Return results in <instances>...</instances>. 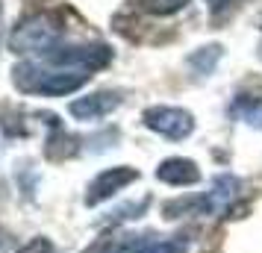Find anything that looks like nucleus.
I'll use <instances>...</instances> for the list:
<instances>
[{
    "label": "nucleus",
    "instance_id": "obj_4",
    "mask_svg": "<svg viewBox=\"0 0 262 253\" xmlns=\"http://www.w3.org/2000/svg\"><path fill=\"white\" fill-rule=\"evenodd\" d=\"M142 121L147 130L165 135V139H174V142L186 139L194 130V118L186 109H177V106H150L142 115Z\"/></svg>",
    "mask_w": 262,
    "mask_h": 253
},
{
    "label": "nucleus",
    "instance_id": "obj_5",
    "mask_svg": "<svg viewBox=\"0 0 262 253\" xmlns=\"http://www.w3.org/2000/svg\"><path fill=\"white\" fill-rule=\"evenodd\" d=\"M133 180H139V171L127 168V165H121V168H109V171H103V174H97L95 182L89 186L85 203H89V206L103 203L106 197H112L115 192H121V189H124V186H130Z\"/></svg>",
    "mask_w": 262,
    "mask_h": 253
},
{
    "label": "nucleus",
    "instance_id": "obj_11",
    "mask_svg": "<svg viewBox=\"0 0 262 253\" xmlns=\"http://www.w3.org/2000/svg\"><path fill=\"white\" fill-rule=\"evenodd\" d=\"M186 3H189V0H139V6L150 15H174V12H180Z\"/></svg>",
    "mask_w": 262,
    "mask_h": 253
},
{
    "label": "nucleus",
    "instance_id": "obj_10",
    "mask_svg": "<svg viewBox=\"0 0 262 253\" xmlns=\"http://www.w3.org/2000/svg\"><path fill=\"white\" fill-rule=\"evenodd\" d=\"M74 150H77V139H71V135H65V133H56L48 142V147H45V153L50 159H65V156H71Z\"/></svg>",
    "mask_w": 262,
    "mask_h": 253
},
{
    "label": "nucleus",
    "instance_id": "obj_13",
    "mask_svg": "<svg viewBox=\"0 0 262 253\" xmlns=\"http://www.w3.org/2000/svg\"><path fill=\"white\" fill-rule=\"evenodd\" d=\"M238 0H209V15H212V21H224L227 15L236 9Z\"/></svg>",
    "mask_w": 262,
    "mask_h": 253
},
{
    "label": "nucleus",
    "instance_id": "obj_1",
    "mask_svg": "<svg viewBox=\"0 0 262 253\" xmlns=\"http://www.w3.org/2000/svg\"><path fill=\"white\" fill-rule=\"evenodd\" d=\"M89 80V74L83 71H41L38 65H18L15 68V85L33 91V95H48V97H59V95H71L80 85Z\"/></svg>",
    "mask_w": 262,
    "mask_h": 253
},
{
    "label": "nucleus",
    "instance_id": "obj_9",
    "mask_svg": "<svg viewBox=\"0 0 262 253\" xmlns=\"http://www.w3.org/2000/svg\"><path fill=\"white\" fill-rule=\"evenodd\" d=\"M230 115L248 121L250 127H262V103H256V100H245V97L236 100V103L230 106Z\"/></svg>",
    "mask_w": 262,
    "mask_h": 253
},
{
    "label": "nucleus",
    "instance_id": "obj_3",
    "mask_svg": "<svg viewBox=\"0 0 262 253\" xmlns=\"http://www.w3.org/2000/svg\"><path fill=\"white\" fill-rule=\"evenodd\" d=\"M112 59V50L106 44H83V48H59L50 50L48 62L53 68H65V71H97Z\"/></svg>",
    "mask_w": 262,
    "mask_h": 253
},
{
    "label": "nucleus",
    "instance_id": "obj_6",
    "mask_svg": "<svg viewBox=\"0 0 262 253\" xmlns=\"http://www.w3.org/2000/svg\"><path fill=\"white\" fill-rule=\"evenodd\" d=\"M118 103H121L118 91H97V95H89V97L74 100L71 103V115L74 118H80V121H95V118L109 115Z\"/></svg>",
    "mask_w": 262,
    "mask_h": 253
},
{
    "label": "nucleus",
    "instance_id": "obj_2",
    "mask_svg": "<svg viewBox=\"0 0 262 253\" xmlns=\"http://www.w3.org/2000/svg\"><path fill=\"white\" fill-rule=\"evenodd\" d=\"M62 18L59 15H33L15 27V33L9 36V48L15 53H50L53 44L62 38Z\"/></svg>",
    "mask_w": 262,
    "mask_h": 253
},
{
    "label": "nucleus",
    "instance_id": "obj_7",
    "mask_svg": "<svg viewBox=\"0 0 262 253\" xmlns=\"http://www.w3.org/2000/svg\"><path fill=\"white\" fill-rule=\"evenodd\" d=\"M156 177L162 182H168V186H194V182L201 180V171H198V165L191 162V159H165L159 168H156Z\"/></svg>",
    "mask_w": 262,
    "mask_h": 253
},
{
    "label": "nucleus",
    "instance_id": "obj_12",
    "mask_svg": "<svg viewBox=\"0 0 262 253\" xmlns=\"http://www.w3.org/2000/svg\"><path fill=\"white\" fill-rule=\"evenodd\" d=\"M142 253H186V241H180V239L154 241V244H144Z\"/></svg>",
    "mask_w": 262,
    "mask_h": 253
},
{
    "label": "nucleus",
    "instance_id": "obj_14",
    "mask_svg": "<svg viewBox=\"0 0 262 253\" xmlns=\"http://www.w3.org/2000/svg\"><path fill=\"white\" fill-rule=\"evenodd\" d=\"M21 253H53V247H50V241H48V239H33Z\"/></svg>",
    "mask_w": 262,
    "mask_h": 253
},
{
    "label": "nucleus",
    "instance_id": "obj_8",
    "mask_svg": "<svg viewBox=\"0 0 262 253\" xmlns=\"http://www.w3.org/2000/svg\"><path fill=\"white\" fill-rule=\"evenodd\" d=\"M218 59H221V44H209V48L194 50V53L189 56V65L203 77V74H209L215 65H218Z\"/></svg>",
    "mask_w": 262,
    "mask_h": 253
}]
</instances>
